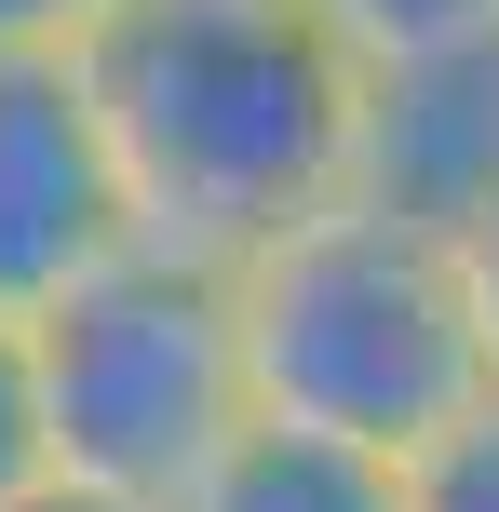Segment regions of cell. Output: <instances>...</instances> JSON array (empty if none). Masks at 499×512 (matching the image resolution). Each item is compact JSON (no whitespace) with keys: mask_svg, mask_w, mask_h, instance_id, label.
Wrapping results in <instances>:
<instances>
[{"mask_svg":"<svg viewBox=\"0 0 499 512\" xmlns=\"http://www.w3.org/2000/svg\"><path fill=\"white\" fill-rule=\"evenodd\" d=\"M27 378H41V445L81 486L162 499L230 445L243 391V310H230V256H176L135 230L122 256L27 310Z\"/></svg>","mask_w":499,"mask_h":512,"instance_id":"3957f363","label":"cell"},{"mask_svg":"<svg viewBox=\"0 0 499 512\" xmlns=\"http://www.w3.org/2000/svg\"><path fill=\"white\" fill-rule=\"evenodd\" d=\"M176 512H405V459H392V445H351V432H311V418L243 405L230 445L176 486Z\"/></svg>","mask_w":499,"mask_h":512,"instance_id":"8992f818","label":"cell"},{"mask_svg":"<svg viewBox=\"0 0 499 512\" xmlns=\"http://www.w3.org/2000/svg\"><path fill=\"white\" fill-rule=\"evenodd\" d=\"M68 54L122 149L135 230L176 256H257L351 189L365 54L311 0H122Z\"/></svg>","mask_w":499,"mask_h":512,"instance_id":"6da1fadb","label":"cell"},{"mask_svg":"<svg viewBox=\"0 0 499 512\" xmlns=\"http://www.w3.org/2000/svg\"><path fill=\"white\" fill-rule=\"evenodd\" d=\"M230 310H243V391L270 418H311L351 445H432L459 405H486V337H473V283L459 243L378 203H311L297 230H270L257 256H230Z\"/></svg>","mask_w":499,"mask_h":512,"instance_id":"7a4b0ae2","label":"cell"},{"mask_svg":"<svg viewBox=\"0 0 499 512\" xmlns=\"http://www.w3.org/2000/svg\"><path fill=\"white\" fill-rule=\"evenodd\" d=\"M0 512H162V499H122V486H81V472H27Z\"/></svg>","mask_w":499,"mask_h":512,"instance_id":"8fae6325","label":"cell"},{"mask_svg":"<svg viewBox=\"0 0 499 512\" xmlns=\"http://www.w3.org/2000/svg\"><path fill=\"white\" fill-rule=\"evenodd\" d=\"M27 472H54V445H41V378H27V324L0 310V499H14Z\"/></svg>","mask_w":499,"mask_h":512,"instance_id":"9c48e42d","label":"cell"},{"mask_svg":"<svg viewBox=\"0 0 499 512\" xmlns=\"http://www.w3.org/2000/svg\"><path fill=\"white\" fill-rule=\"evenodd\" d=\"M405 512H499V391L459 405L432 445H405Z\"/></svg>","mask_w":499,"mask_h":512,"instance_id":"52a82bcc","label":"cell"},{"mask_svg":"<svg viewBox=\"0 0 499 512\" xmlns=\"http://www.w3.org/2000/svg\"><path fill=\"white\" fill-rule=\"evenodd\" d=\"M459 283H473V337H486V391H499V203L459 230Z\"/></svg>","mask_w":499,"mask_h":512,"instance_id":"30bf717a","label":"cell"},{"mask_svg":"<svg viewBox=\"0 0 499 512\" xmlns=\"http://www.w3.org/2000/svg\"><path fill=\"white\" fill-rule=\"evenodd\" d=\"M135 243V189L122 149L95 122V81L68 41H0V310L68 297L95 256Z\"/></svg>","mask_w":499,"mask_h":512,"instance_id":"277c9868","label":"cell"},{"mask_svg":"<svg viewBox=\"0 0 499 512\" xmlns=\"http://www.w3.org/2000/svg\"><path fill=\"white\" fill-rule=\"evenodd\" d=\"M351 203L419 216V230H473L499 203V27H459L432 54H378L365 122H351Z\"/></svg>","mask_w":499,"mask_h":512,"instance_id":"5b68a950","label":"cell"},{"mask_svg":"<svg viewBox=\"0 0 499 512\" xmlns=\"http://www.w3.org/2000/svg\"><path fill=\"white\" fill-rule=\"evenodd\" d=\"M311 14L378 68V54H432V41H459V27H499V0H311Z\"/></svg>","mask_w":499,"mask_h":512,"instance_id":"ba28073f","label":"cell"},{"mask_svg":"<svg viewBox=\"0 0 499 512\" xmlns=\"http://www.w3.org/2000/svg\"><path fill=\"white\" fill-rule=\"evenodd\" d=\"M122 0H0V41H81V27H108Z\"/></svg>","mask_w":499,"mask_h":512,"instance_id":"7c38bea8","label":"cell"}]
</instances>
